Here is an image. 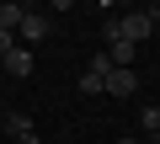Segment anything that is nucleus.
Here are the masks:
<instances>
[{
	"label": "nucleus",
	"instance_id": "obj_1",
	"mask_svg": "<svg viewBox=\"0 0 160 144\" xmlns=\"http://www.w3.org/2000/svg\"><path fill=\"white\" fill-rule=\"evenodd\" d=\"M118 32H123V37L139 48V43L155 32V11H128V16H118Z\"/></svg>",
	"mask_w": 160,
	"mask_h": 144
},
{
	"label": "nucleus",
	"instance_id": "obj_2",
	"mask_svg": "<svg viewBox=\"0 0 160 144\" xmlns=\"http://www.w3.org/2000/svg\"><path fill=\"white\" fill-rule=\"evenodd\" d=\"M43 37H48V16H27V22L16 27V43H22V48H32V43H43Z\"/></svg>",
	"mask_w": 160,
	"mask_h": 144
},
{
	"label": "nucleus",
	"instance_id": "obj_3",
	"mask_svg": "<svg viewBox=\"0 0 160 144\" xmlns=\"http://www.w3.org/2000/svg\"><path fill=\"white\" fill-rule=\"evenodd\" d=\"M0 64H6V75H16V80H22V75H32V48H22V43H16Z\"/></svg>",
	"mask_w": 160,
	"mask_h": 144
},
{
	"label": "nucleus",
	"instance_id": "obj_4",
	"mask_svg": "<svg viewBox=\"0 0 160 144\" xmlns=\"http://www.w3.org/2000/svg\"><path fill=\"white\" fill-rule=\"evenodd\" d=\"M133 91H139L133 69H112V75H107V96H133Z\"/></svg>",
	"mask_w": 160,
	"mask_h": 144
},
{
	"label": "nucleus",
	"instance_id": "obj_5",
	"mask_svg": "<svg viewBox=\"0 0 160 144\" xmlns=\"http://www.w3.org/2000/svg\"><path fill=\"white\" fill-rule=\"evenodd\" d=\"M102 53L112 59V69H133V64H128V59H133V43H128V37H112Z\"/></svg>",
	"mask_w": 160,
	"mask_h": 144
},
{
	"label": "nucleus",
	"instance_id": "obj_6",
	"mask_svg": "<svg viewBox=\"0 0 160 144\" xmlns=\"http://www.w3.org/2000/svg\"><path fill=\"white\" fill-rule=\"evenodd\" d=\"M80 91H86V96H107V75L86 64V75H80Z\"/></svg>",
	"mask_w": 160,
	"mask_h": 144
},
{
	"label": "nucleus",
	"instance_id": "obj_7",
	"mask_svg": "<svg viewBox=\"0 0 160 144\" xmlns=\"http://www.w3.org/2000/svg\"><path fill=\"white\" fill-rule=\"evenodd\" d=\"M27 22V6H16V0H6V6H0V27H6V32H16Z\"/></svg>",
	"mask_w": 160,
	"mask_h": 144
},
{
	"label": "nucleus",
	"instance_id": "obj_8",
	"mask_svg": "<svg viewBox=\"0 0 160 144\" xmlns=\"http://www.w3.org/2000/svg\"><path fill=\"white\" fill-rule=\"evenodd\" d=\"M6 133H11V139L32 133V117H27V112H6Z\"/></svg>",
	"mask_w": 160,
	"mask_h": 144
},
{
	"label": "nucleus",
	"instance_id": "obj_9",
	"mask_svg": "<svg viewBox=\"0 0 160 144\" xmlns=\"http://www.w3.org/2000/svg\"><path fill=\"white\" fill-rule=\"evenodd\" d=\"M139 128H144L149 139H160V107H144V112H139Z\"/></svg>",
	"mask_w": 160,
	"mask_h": 144
},
{
	"label": "nucleus",
	"instance_id": "obj_10",
	"mask_svg": "<svg viewBox=\"0 0 160 144\" xmlns=\"http://www.w3.org/2000/svg\"><path fill=\"white\" fill-rule=\"evenodd\" d=\"M11 48H16V32H6V27H0V59H6Z\"/></svg>",
	"mask_w": 160,
	"mask_h": 144
},
{
	"label": "nucleus",
	"instance_id": "obj_11",
	"mask_svg": "<svg viewBox=\"0 0 160 144\" xmlns=\"http://www.w3.org/2000/svg\"><path fill=\"white\" fill-rule=\"evenodd\" d=\"M16 144H43V139H38V128H32V133H22V139H16Z\"/></svg>",
	"mask_w": 160,
	"mask_h": 144
},
{
	"label": "nucleus",
	"instance_id": "obj_12",
	"mask_svg": "<svg viewBox=\"0 0 160 144\" xmlns=\"http://www.w3.org/2000/svg\"><path fill=\"white\" fill-rule=\"evenodd\" d=\"M118 144H139V139H118Z\"/></svg>",
	"mask_w": 160,
	"mask_h": 144
},
{
	"label": "nucleus",
	"instance_id": "obj_13",
	"mask_svg": "<svg viewBox=\"0 0 160 144\" xmlns=\"http://www.w3.org/2000/svg\"><path fill=\"white\" fill-rule=\"evenodd\" d=\"M155 27H160V11H155Z\"/></svg>",
	"mask_w": 160,
	"mask_h": 144
}]
</instances>
